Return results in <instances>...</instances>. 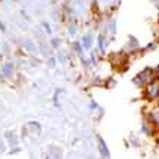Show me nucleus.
Returning <instances> with one entry per match:
<instances>
[{
  "mask_svg": "<svg viewBox=\"0 0 159 159\" xmlns=\"http://www.w3.org/2000/svg\"><path fill=\"white\" fill-rule=\"evenodd\" d=\"M158 78H159V69H158Z\"/></svg>",
  "mask_w": 159,
  "mask_h": 159,
  "instance_id": "39448f33",
  "label": "nucleus"
},
{
  "mask_svg": "<svg viewBox=\"0 0 159 159\" xmlns=\"http://www.w3.org/2000/svg\"><path fill=\"white\" fill-rule=\"evenodd\" d=\"M146 94H148L149 99L158 97V94H159V83L158 81H152V83H149L148 87H146Z\"/></svg>",
  "mask_w": 159,
  "mask_h": 159,
  "instance_id": "f257e3e1",
  "label": "nucleus"
},
{
  "mask_svg": "<svg viewBox=\"0 0 159 159\" xmlns=\"http://www.w3.org/2000/svg\"><path fill=\"white\" fill-rule=\"evenodd\" d=\"M150 118H152V121H153L155 124H159V109H156V111L152 112V116H150Z\"/></svg>",
  "mask_w": 159,
  "mask_h": 159,
  "instance_id": "7ed1b4c3",
  "label": "nucleus"
},
{
  "mask_svg": "<svg viewBox=\"0 0 159 159\" xmlns=\"http://www.w3.org/2000/svg\"><path fill=\"white\" fill-rule=\"evenodd\" d=\"M137 80H139V81H142V83L149 84V83H152V81H153V72H152L150 69H144L142 74L137 77Z\"/></svg>",
  "mask_w": 159,
  "mask_h": 159,
  "instance_id": "f03ea898",
  "label": "nucleus"
},
{
  "mask_svg": "<svg viewBox=\"0 0 159 159\" xmlns=\"http://www.w3.org/2000/svg\"><path fill=\"white\" fill-rule=\"evenodd\" d=\"M158 97H159V94H158Z\"/></svg>",
  "mask_w": 159,
  "mask_h": 159,
  "instance_id": "423d86ee",
  "label": "nucleus"
},
{
  "mask_svg": "<svg viewBox=\"0 0 159 159\" xmlns=\"http://www.w3.org/2000/svg\"><path fill=\"white\" fill-rule=\"evenodd\" d=\"M100 149L103 150L105 156H108V150H106V146H105V143H103V142H100Z\"/></svg>",
  "mask_w": 159,
  "mask_h": 159,
  "instance_id": "20e7f679",
  "label": "nucleus"
}]
</instances>
